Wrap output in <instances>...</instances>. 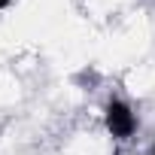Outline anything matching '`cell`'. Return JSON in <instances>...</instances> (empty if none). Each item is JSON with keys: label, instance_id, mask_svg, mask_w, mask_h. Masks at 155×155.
<instances>
[{"label": "cell", "instance_id": "6da1fadb", "mask_svg": "<svg viewBox=\"0 0 155 155\" xmlns=\"http://www.w3.org/2000/svg\"><path fill=\"white\" fill-rule=\"evenodd\" d=\"M107 128H110V134L119 137V140H125V137L134 134L137 119H134V113L128 110V104H122V101H110V107H107Z\"/></svg>", "mask_w": 155, "mask_h": 155}, {"label": "cell", "instance_id": "7a4b0ae2", "mask_svg": "<svg viewBox=\"0 0 155 155\" xmlns=\"http://www.w3.org/2000/svg\"><path fill=\"white\" fill-rule=\"evenodd\" d=\"M6 3H9V0H0V9H3V6H6Z\"/></svg>", "mask_w": 155, "mask_h": 155}, {"label": "cell", "instance_id": "3957f363", "mask_svg": "<svg viewBox=\"0 0 155 155\" xmlns=\"http://www.w3.org/2000/svg\"><path fill=\"white\" fill-rule=\"evenodd\" d=\"M152 152H155V149H152Z\"/></svg>", "mask_w": 155, "mask_h": 155}]
</instances>
